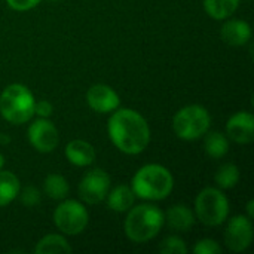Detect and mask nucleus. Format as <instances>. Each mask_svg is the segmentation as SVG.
I'll return each instance as SVG.
<instances>
[{"instance_id":"nucleus-16","label":"nucleus","mask_w":254,"mask_h":254,"mask_svg":"<svg viewBox=\"0 0 254 254\" xmlns=\"http://www.w3.org/2000/svg\"><path fill=\"white\" fill-rule=\"evenodd\" d=\"M106 199H107V205L110 210H113L116 213H125L134 205L135 193L132 192V189L129 186L119 185V186L113 188L112 190H109Z\"/></svg>"},{"instance_id":"nucleus-14","label":"nucleus","mask_w":254,"mask_h":254,"mask_svg":"<svg viewBox=\"0 0 254 254\" xmlns=\"http://www.w3.org/2000/svg\"><path fill=\"white\" fill-rule=\"evenodd\" d=\"M164 222L173 231L189 232L195 225V214L189 207L183 204H176L167 210V213L164 214Z\"/></svg>"},{"instance_id":"nucleus-24","label":"nucleus","mask_w":254,"mask_h":254,"mask_svg":"<svg viewBox=\"0 0 254 254\" xmlns=\"http://www.w3.org/2000/svg\"><path fill=\"white\" fill-rule=\"evenodd\" d=\"M193 253L195 254H220L222 253V247L210 238H204L201 241H198L193 246Z\"/></svg>"},{"instance_id":"nucleus-1","label":"nucleus","mask_w":254,"mask_h":254,"mask_svg":"<svg viewBox=\"0 0 254 254\" xmlns=\"http://www.w3.org/2000/svg\"><path fill=\"white\" fill-rule=\"evenodd\" d=\"M107 132L118 150L138 155L150 143V128L146 119L132 109H116L107 124Z\"/></svg>"},{"instance_id":"nucleus-22","label":"nucleus","mask_w":254,"mask_h":254,"mask_svg":"<svg viewBox=\"0 0 254 254\" xmlns=\"http://www.w3.org/2000/svg\"><path fill=\"white\" fill-rule=\"evenodd\" d=\"M240 176H241L240 174V168L235 164L228 162V164H223L217 170V173L214 176V182L222 189H232V188H235L238 185Z\"/></svg>"},{"instance_id":"nucleus-21","label":"nucleus","mask_w":254,"mask_h":254,"mask_svg":"<svg viewBox=\"0 0 254 254\" xmlns=\"http://www.w3.org/2000/svg\"><path fill=\"white\" fill-rule=\"evenodd\" d=\"M240 0H204V9L213 19H226L238 7Z\"/></svg>"},{"instance_id":"nucleus-20","label":"nucleus","mask_w":254,"mask_h":254,"mask_svg":"<svg viewBox=\"0 0 254 254\" xmlns=\"http://www.w3.org/2000/svg\"><path fill=\"white\" fill-rule=\"evenodd\" d=\"M43 190L51 199L63 201L70 192L68 182L61 174H48L43 182Z\"/></svg>"},{"instance_id":"nucleus-30","label":"nucleus","mask_w":254,"mask_h":254,"mask_svg":"<svg viewBox=\"0 0 254 254\" xmlns=\"http://www.w3.org/2000/svg\"><path fill=\"white\" fill-rule=\"evenodd\" d=\"M3 167H4V156L0 153V170H3Z\"/></svg>"},{"instance_id":"nucleus-10","label":"nucleus","mask_w":254,"mask_h":254,"mask_svg":"<svg viewBox=\"0 0 254 254\" xmlns=\"http://www.w3.org/2000/svg\"><path fill=\"white\" fill-rule=\"evenodd\" d=\"M253 241V225L252 219L246 216H235L229 220L226 232H225V243L226 247L234 253H241L252 246Z\"/></svg>"},{"instance_id":"nucleus-8","label":"nucleus","mask_w":254,"mask_h":254,"mask_svg":"<svg viewBox=\"0 0 254 254\" xmlns=\"http://www.w3.org/2000/svg\"><path fill=\"white\" fill-rule=\"evenodd\" d=\"M110 190V176L100 168L88 171L79 183V198L89 205L100 204Z\"/></svg>"},{"instance_id":"nucleus-29","label":"nucleus","mask_w":254,"mask_h":254,"mask_svg":"<svg viewBox=\"0 0 254 254\" xmlns=\"http://www.w3.org/2000/svg\"><path fill=\"white\" fill-rule=\"evenodd\" d=\"M9 143H10V137L7 134L0 132V144H9Z\"/></svg>"},{"instance_id":"nucleus-4","label":"nucleus","mask_w":254,"mask_h":254,"mask_svg":"<svg viewBox=\"0 0 254 254\" xmlns=\"http://www.w3.org/2000/svg\"><path fill=\"white\" fill-rule=\"evenodd\" d=\"M33 92L22 83H12L0 94V115L4 121L21 125L28 122L34 115Z\"/></svg>"},{"instance_id":"nucleus-15","label":"nucleus","mask_w":254,"mask_h":254,"mask_svg":"<svg viewBox=\"0 0 254 254\" xmlns=\"http://www.w3.org/2000/svg\"><path fill=\"white\" fill-rule=\"evenodd\" d=\"M65 158L76 167H88L95 161V149L85 140H71L65 146Z\"/></svg>"},{"instance_id":"nucleus-13","label":"nucleus","mask_w":254,"mask_h":254,"mask_svg":"<svg viewBox=\"0 0 254 254\" xmlns=\"http://www.w3.org/2000/svg\"><path fill=\"white\" fill-rule=\"evenodd\" d=\"M223 42L229 46H243L252 39V27L243 19H229L220 30Z\"/></svg>"},{"instance_id":"nucleus-18","label":"nucleus","mask_w":254,"mask_h":254,"mask_svg":"<svg viewBox=\"0 0 254 254\" xmlns=\"http://www.w3.org/2000/svg\"><path fill=\"white\" fill-rule=\"evenodd\" d=\"M71 246L68 241L61 235H46L43 237L34 247L36 254H57V253H71Z\"/></svg>"},{"instance_id":"nucleus-3","label":"nucleus","mask_w":254,"mask_h":254,"mask_svg":"<svg viewBox=\"0 0 254 254\" xmlns=\"http://www.w3.org/2000/svg\"><path fill=\"white\" fill-rule=\"evenodd\" d=\"M164 225V213L159 207L153 204H141L137 207L132 205L128 210L124 229L132 243L143 244L153 240Z\"/></svg>"},{"instance_id":"nucleus-2","label":"nucleus","mask_w":254,"mask_h":254,"mask_svg":"<svg viewBox=\"0 0 254 254\" xmlns=\"http://www.w3.org/2000/svg\"><path fill=\"white\" fill-rule=\"evenodd\" d=\"M131 189L141 199L161 201L173 192L174 177L164 165L147 164L134 174Z\"/></svg>"},{"instance_id":"nucleus-5","label":"nucleus","mask_w":254,"mask_h":254,"mask_svg":"<svg viewBox=\"0 0 254 254\" xmlns=\"http://www.w3.org/2000/svg\"><path fill=\"white\" fill-rule=\"evenodd\" d=\"M211 125L208 110L199 104H190L180 109L173 119V129L182 140L192 141L207 134Z\"/></svg>"},{"instance_id":"nucleus-27","label":"nucleus","mask_w":254,"mask_h":254,"mask_svg":"<svg viewBox=\"0 0 254 254\" xmlns=\"http://www.w3.org/2000/svg\"><path fill=\"white\" fill-rule=\"evenodd\" d=\"M54 112V107L49 101L46 100H40L37 103H34V115H37L39 118H49Z\"/></svg>"},{"instance_id":"nucleus-12","label":"nucleus","mask_w":254,"mask_h":254,"mask_svg":"<svg viewBox=\"0 0 254 254\" xmlns=\"http://www.w3.org/2000/svg\"><path fill=\"white\" fill-rule=\"evenodd\" d=\"M226 135L238 144H250L254 140V116L250 112H238L226 122Z\"/></svg>"},{"instance_id":"nucleus-19","label":"nucleus","mask_w":254,"mask_h":254,"mask_svg":"<svg viewBox=\"0 0 254 254\" xmlns=\"http://www.w3.org/2000/svg\"><path fill=\"white\" fill-rule=\"evenodd\" d=\"M204 149L210 158L220 159V158L226 156L229 152V138H228V135L217 132V131L210 132L204 140Z\"/></svg>"},{"instance_id":"nucleus-6","label":"nucleus","mask_w":254,"mask_h":254,"mask_svg":"<svg viewBox=\"0 0 254 254\" xmlns=\"http://www.w3.org/2000/svg\"><path fill=\"white\" fill-rule=\"evenodd\" d=\"M195 213L205 226H219L229 216V201L220 189L205 188L195 199Z\"/></svg>"},{"instance_id":"nucleus-7","label":"nucleus","mask_w":254,"mask_h":254,"mask_svg":"<svg viewBox=\"0 0 254 254\" xmlns=\"http://www.w3.org/2000/svg\"><path fill=\"white\" fill-rule=\"evenodd\" d=\"M55 226L64 235H79L89 222L86 207L76 199H64L54 211Z\"/></svg>"},{"instance_id":"nucleus-11","label":"nucleus","mask_w":254,"mask_h":254,"mask_svg":"<svg viewBox=\"0 0 254 254\" xmlns=\"http://www.w3.org/2000/svg\"><path fill=\"white\" fill-rule=\"evenodd\" d=\"M86 103L88 106L98 113H110L119 109L121 100L116 91L104 83L92 85L86 92Z\"/></svg>"},{"instance_id":"nucleus-17","label":"nucleus","mask_w":254,"mask_h":254,"mask_svg":"<svg viewBox=\"0 0 254 254\" xmlns=\"http://www.w3.org/2000/svg\"><path fill=\"white\" fill-rule=\"evenodd\" d=\"M19 179L9 171L0 170V208L9 205L19 193Z\"/></svg>"},{"instance_id":"nucleus-23","label":"nucleus","mask_w":254,"mask_h":254,"mask_svg":"<svg viewBox=\"0 0 254 254\" xmlns=\"http://www.w3.org/2000/svg\"><path fill=\"white\" fill-rule=\"evenodd\" d=\"M188 252L186 243L179 237H167L159 244V253L162 254H186Z\"/></svg>"},{"instance_id":"nucleus-26","label":"nucleus","mask_w":254,"mask_h":254,"mask_svg":"<svg viewBox=\"0 0 254 254\" xmlns=\"http://www.w3.org/2000/svg\"><path fill=\"white\" fill-rule=\"evenodd\" d=\"M6 3L13 10L25 12V10H30V9L36 7L40 3V0H6Z\"/></svg>"},{"instance_id":"nucleus-25","label":"nucleus","mask_w":254,"mask_h":254,"mask_svg":"<svg viewBox=\"0 0 254 254\" xmlns=\"http://www.w3.org/2000/svg\"><path fill=\"white\" fill-rule=\"evenodd\" d=\"M19 198H21V202L25 205V207H36L39 202H40V192L37 188L34 186H27L22 189V192L18 193Z\"/></svg>"},{"instance_id":"nucleus-28","label":"nucleus","mask_w":254,"mask_h":254,"mask_svg":"<svg viewBox=\"0 0 254 254\" xmlns=\"http://www.w3.org/2000/svg\"><path fill=\"white\" fill-rule=\"evenodd\" d=\"M253 208H254V201L253 199H250V201H249V204H247V217H249V219H253V216H254Z\"/></svg>"},{"instance_id":"nucleus-9","label":"nucleus","mask_w":254,"mask_h":254,"mask_svg":"<svg viewBox=\"0 0 254 254\" xmlns=\"http://www.w3.org/2000/svg\"><path fill=\"white\" fill-rule=\"evenodd\" d=\"M30 144L40 153H49L57 149L60 135L55 125L48 118L36 119L27 131Z\"/></svg>"}]
</instances>
